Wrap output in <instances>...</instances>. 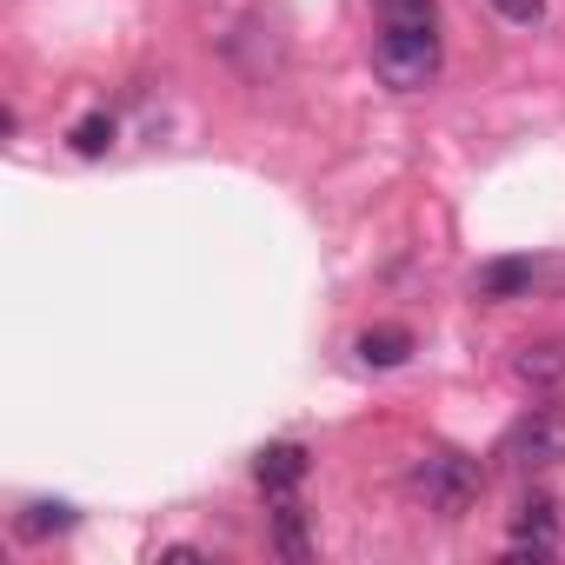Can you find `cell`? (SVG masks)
Listing matches in <instances>:
<instances>
[{
    "instance_id": "1",
    "label": "cell",
    "mask_w": 565,
    "mask_h": 565,
    "mask_svg": "<svg viewBox=\"0 0 565 565\" xmlns=\"http://www.w3.org/2000/svg\"><path fill=\"white\" fill-rule=\"evenodd\" d=\"M439 34L433 21H386L380 41H373V74L393 87V94H419L439 81Z\"/></svg>"
},
{
    "instance_id": "2",
    "label": "cell",
    "mask_w": 565,
    "mask_h": 565,
    "mask_svg": "<svg viewBox=\"0 0 565 565\" xmlns=\"http://www.w3.org/2000/svg\"><path fill=\"white\" fill-rule=\"evenodd\" d=\"M413 492L426 499V512L459 519L486 492V466L466 459V452H426V459H413Z\"/></svg>"
},
{
    "instance_id": "3",
    "label": "cell",
    "mask_w": 565,
    "mask_h": 565,
    "mask_svg": "<svg viewBox=\"0 0 565 565\" xmlns=\"http://www.w3.org/2000/svg\"><path fill=\"white\" fill-rule=\"evenodd\" d=\"M499 459H512V466H525V472L558 466V459H565V413H558V406H532L525 419H512L505 439H499Z\"/></svg>"
},
{
    "instance_id": "4",
    "label": "cell",
    "mask_w": 565,
    "mask_h": 565,
    "mask_svg": "<svg viewBox=\"0 0 565 565\" xmlns=\"http://www.w3.org/2000/svg\"><path fill=\"white\" fill-rule=\"evenodd\" d=\"M539 287V259H525V253H505V259H486L479 273H472V300H486V307H505V300H525Z\"/></svg>"
},
{
    "instance_id": "5",
    "label": "cell",
    "mask_w": 565,
    "mask_h": 565,
    "mask_svg": "<svg viewBox=\"0 0 565 565\" xmlns=\"http://www.w3.org/2000/svg\"><path fill=\"white\" fill-rule=\"evenodd\" d=\"M512 380L532 386V393L565 386V340H525V347L512 353Z\"/></svg>"
},
{
    "instance_id": "6",
    "label": "cell",
    "mask_w": 565,
    "mask_h": 565,
    "mask_svg": "<svg viewBox=\"0 0 565 565\" xmlns=\"http://www.w3.org/2000/svg\"><path fill=\"white\" fill-rule=\"evenodd\" d=\"M253 479H259L266 492H294V486L307 479V446H294V439H279V446H266V452L253 459Z\"/></svg>"
},
{
    "instance_id": "7",
    "label": "cell",
    "mask_w": 565,
    "mask_h": 565,
    "mask_svg": "<svg viewBox=\"0 0 565 565\" xmlns=\"http://www.w3.org/2000/svg\"><path fill=\"white\" fill-rule=\"evenodd\" d=\"M273 552H279V558H294V565L313 558V532H307V512H300L294 499H279V505H273Z\"/></svg>"
},
{
    "instance_id": "8",
    "label": "cell",
    "mask_w": 565,
    "mask_h": 565,
    "mask_svg": "<svg viewBox=\"0 0 565 565\" xmlns=\"http://www.w3.org/2000/svg\"><path fill=\"white\" fill-rule=\"evenodd\" d=\"M360 360L366 366H406L413 360V333L406 327H366L360 333Z\"/></svg>"
},
{
    "instance_id": "9",
    "label": "cell",
    "mask_w": 565,
    "mask_h": 565,
    "mask_svg": "<svg viewBox=\"0 0 565 565\" xmlns=\"http://www.w3.org/2000/svg\"><path fill=\"white\" fill-rule=\"evenodd\" d=\"M67 525H74V505H21L14 512L21 539H47V532H67Z\"/></svg>"
},
{
    "instance_id": "10",
    "label": "cell",
    "mask_w": 565,
    "mask_h": 565,
    "mask_svg": "<svg viewBox=\"0 0 565 565\" xmlns=\"http://www.w3.org/2000/svg\"><path fill=\"white\" fill-rule=\"evenodd\" d=\"M107 147H114V120H107V114H87V120L74 127V153L94 160V153H107Z\"/></svg>"
},
{
    "instance_id": "11",
    "label": "cell",
    "mask_w": 565,
    "mask_h": 565,
    "mask_svg": "<svg viewBox=\"0 0 565 565\" xmlns=\"http://www.w3.org/2000/svg\"><path fill=\"white\" fill-rule=\"evenodd\" d=\"M380 21H433L439 14V0H373Z\"/></svg>"
},
{
    "instance_id": "12",
    "label": "cell",
    "mask_w": 565,
    "mask_h": 565,
    "mask_svg": "<svg viewBox=\"0 0 565 565\" xmlns=\"http://www.w3.org/2000/svg\"><path fill=\"white\" fill-rule=\"evenodd\" d=\"M492 14L512 21V28H539L545 21V0H492Z\"/></svg>"
}]
</instances>
